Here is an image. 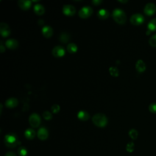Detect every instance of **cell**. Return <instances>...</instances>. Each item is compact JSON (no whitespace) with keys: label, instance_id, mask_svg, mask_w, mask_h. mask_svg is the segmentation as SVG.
Wrapping results in <instances>:
<instances>
[{"label":"cell","instance_id":"cell-20","mask_svg":"<svg viewBox=\"0 0 156 156\" xmlns=\"http://www.w3.org/2000/svg\"><path fill=\"white\" fill-rule=\"evenodd\" d=\"M35 135V131L32 129H27L24 132V135L26 138L29 140H32L34 138Z\"/></svg>","mask_w":156,"mask_h":156},{"label":"cell","instance_id":"cell-14","mask_svg":"<svg viewBox=\"0 0 156 156\" xmlns=\"http://www.w3.org/2000/svg\"><path fill=\"white\" fill-rule=\"evenodd\" d=\"M31 1L29 0H20L18 1V5L23 10L28 9L31 5Z\"/></svg>","mask_w":156,"mask_h":156},{"label":"cell","instance_id":"cell-5","mask_svg":"<svg viewBox=\"0 0 156 156\" xmlns=\"http://www.w3.org/2000/svg\"><path fill=\"white\" fill-rule=\"evenodd\" d=\"M144 18L140 13H135L133 14L130 18L131 23L133 25H140L144 22Z\"/></svg>","mask_w":156,"mask_h":156},{"label":"cell","instance_id":"cell-34","mask_svg":"<svg viewBox=\"0 0 156 156\" xmlns=\"http://www.w3.org/2000/svg\"><path fill=\"white\" fill-rule=\"evenodd\" d=\"M5 51V48L3 46V45L1 44V46H0V51L1 52H3L4 51Z\"/></svg>","mask_w":156,"mask_h":156},{"label":"cell","instance_id":"cell-33","mask_svg":"<svg viewBox=\"0 0 156 156\" xmlns=\"http://www.w3.org/2000/svg\"><path fill=\"white\" fill-rule=\"evenodd\" d=\"M92 2H93L94 5H98V4H99L101 2H102V1H101V0H93V1H92Z\"/></svg>","mask_w":156,"mask_h":156},{"label":"cell","instance_id":"cell-29","mask_svg":"<svg viewBox=\"0 0 156 156\" xmlns=\"http://www.w3.org/2000/svg\"><path fill=\"white\" fill-rule=\"evenodd\" d=\"M149 110L153 113H156V103L152 102L149 105Z\"/></svg>","mask_w":156,"mask_h":156},{"label":"cell","instance_id":"cell-32","mask_svg":"<svg viewBox=\"0 0 156 156\" xmlns=\"http://www.w3.org/2000/svg\"><path fill=\"white\" fill-rule=\"evenodd\" d=\"M5 156H16V155L15 154L14 152H7V153L5 154Z\"/></svg>","mask_w":156,"mask_h":156},{"label":"cell","instance_id":"cell-10","mask_svg":"<svg viewBox=\"0 0 156 156\" xmlns=\"http://www.w3.org/2000/svg\"><path fill=\"white\" fill-rule=\"evenodd\" d=\"M0 32L1 35L3 37H7L9 35L10 32V30L7 24L5 23H0Z\"/></svg>","mask_w":156,"mask_h":156},{"label":"cell","instance_id":"cell-35","mask_svg":"<svg viewBox=\"0 0 156 156\" xmlns=\"http://www.w3.org/2000/svg\"><path fill=\"white\" fill-rule=\"evenodd\" d=\"M119 2H127V0H126V1H121V0H119Z\"/></svg>","mask_w":156,"mask_h":156},{"label":"cell","instance_id":"cell-9","mask_svg":"<svg viewBox=\"0 0 156 156\" xmlns=\"http://www.w3.org/2000/svg\"><path fill=\"white\" fill-rule=\"evenodd\" d=\"M65 49L61 46H56L53 48L52 50V54L56 57H60L65 54Z\"/></svg>","mask_w":156,"mask_h":156},{"label":"cell","instance_id":"cell-31","mask_svg":"<svg viewBox=\"0 0 156 156\" xmlns=\"http://www.w3.org/2000/svg\"><path fill=\"white\" fill-rule=\"evenodd\" d=\"M51 110L53 113H57V112H58V111L60 110V106L58 104H54L52 107H51Z\"/></svg>","mask_w":156,"mask_h":156},{"label":"cell","instance_id":"cell-24","mask_svg":"<svg viewBox=\"0 0 156 156\" xmlns=\"http://www.w3.org/2000/svg\"><path fill=\"white\" fill-rule=\"evenodd\" d=\"M109 72L110 74L113 76H118L119 74V71L116 67L115 66H110L109 68Z\"/></svg>","mask_w":156,"mask_h":156},{"label":"cell","instance_id":"cell-17","mask_svg":"<svg viewBox=\"0 0 156 156\" xmlns=\"http://www.w3.org/2000/svg\"><path fill=\"white\" fill-rule=\"evenodd\" d=\"M77 117L82 121H86L89 118L90 115L87 112L84 110H80L77 113Z\"/></svg>","mask_w":156,"mask_h":156},{"label":"cell","instance_id":"cell-13","mask_svg":"<svg viewBox=\"0 0 156 156\" xmlns=\"http://www.w3.org/2000/svg\"><path fill=\"white\" fill-rule=\"evenodd\" d=\"M5 45L7 46V48H9L10 49H15L18 47V43L17 40H16L15 39L10 38V39L7 40L5 41Z\"/></svg>","mask_w":156,"mask_h":156},{"label":"cell","instance_id":"cell-11","mask_svg":"<svg viewBox=\"0 0 156 156\" xmlns=\"http://www.w3.org/2000/svg\"><path fill=\"white\" fill-rule=\"evenodd\" d=\"M37 136L41 140H46L48 136V131L45 127H41L37 132Z\"/></svg>","mask_w":156,"mask_h":156},{"label":"cell","instance_id":"cell-12","mask_svg":"<svg viewBox=\"0 0 156 156\" xmlns=\"http://www.w3.org/2000/svg\"><path fill=\"white\" fill-rule=\"evenodd\" d=\"M18 101L15 98H10L5 101V105L9 108H13L18 105Z\"/></svg>","mask_w":156,"mask_h":156},{"label":"cell","instance_id":"cell-2","mask_svg":"<svg viewBox=\"0 0 156 156\" xmlns=\"http://www.w3.org/2000/svg\"><path fill=\"white\" fill-rule=\"evenodd\" d=\"M113 19L119 24H124L126 21V15L125 12L121 9L116 8L113 10L112 13Z\"/></svg>","mask_w":156,"mask_h":156},{"label":"cell","instance_id":"cell-1","mask_svg":"<svg viewBox=\"0 0 156 156\" xmlns=\"http://www.w3.org/2000/svg\"><path fill=\"white\" fill-rule=\"evenodd\" d=\"M93 122L98 127H102L106 126L107 123V119L103 113H98L95 114L92 118Z\"/></svg>","mask_w":156,"mask_h":156},{"label":"cell","instance_id":"cell-26","mask_svg":"<svg viewBox=\"0 0 156 156\" xmlns=\"http://www.w3.org/2000/svg\"><path fill=\"white\" fill-rule=\"evenodd\" d=\"M18 153L20 156H26L27 154V151L24 147H20L18 150Z\"/></svg>","mask_w":156,"mask_h":156},{"label":"cell","instance_id":"cell-19","mask_svg":"<svg viewBox=\"0 0 156 156\" xmlns=\"http://www.w3.org/2000/svg\"><path fill=\"white\" fill-rule=\"evenodd\" d=\"M109 13L105 9H101L98 12V16L100 19H105L108 16Z\"/></svg>","mask_w":156,"mask_h":156},{"label":"cell","instance_id":"cell-23","mask_svg":"<svg viewBox=\"0 0 156 156\" xmlns=\"http://www.w3.org/2000/svg\"><path fill=\"white\" fill-rule=\"evenodd\" d=\"M77 49V45L74 43H71L67 45V50L70 53L75 52Z\"/></svg>","mask_w":156,"mask_h":156},{"label":"cell","instance_id":"cell-21","mask_svg":"<svg viewBox=\"0 0 156 156\" xmlns=\"http://www.w3.org/2000/svg\"><path fill=\"white\" fill-rule=\"evenodd\" d=\"M147 29L150 31L156 30V18H153L148 23Z\"/></svg>","mask_w":156,"mask_h":156},{"label":"cell","instance_id":"cell-27","mask_svg":"<svg viewBox=\"0 0 156 156\" xmlns=\"http://www.w3.org/2000/svg\"><path fill=\"white\" fill-rule=\"evenodd\" d=\"M149 44L152 47H156V34L153 35L149 40Z\"/></svg>","mask_w":156,"mask_h":156},{"label":"cell","instance_id":"cell-4","mask_svg":"<svg viewBox=\"0 0 156 156\" xmlns=\"http://www.w3.org/2000/svg\"><path fill=\"white\" fill-rule=\"evenodd\" d=\"M29 122L32 127H37L41 122V119L38 114L34 113L30 115L29 118Z\"/></svg>","mask_w":156,"mask_h":156},{"label":"cell","instance_id":"cell-22","mask_svg":"<svg viewBox=\"0 0 156 156\" xmlns=\"http://www.w3.org/2000/svg\"><path fill=\"white\" fill-rule=\"evenodd\" d=\"M70 38L69 35L66 32H62L59 36V40L63 43H66Z\"/></svg>","mask_w":156,"mask_h":156},{"label":"cell","instance_id":"cell-30","mask_svg":"<svg viewBox=\"0 0 156 156\" xmlns=\"http://www.w3.org/2000/svg\"><path fill=\"white\" fill-rule=\"evenodd\" d=\"M43 116L45 119L49 120L52 118V114L48 111H44L43 113Z\"/></svg>","mask_w":156,"mask_h":156},{"label":"cell","instance_id":"cell-8","mask_svg":"<svg viewBox=\"0 0 156 156\" xmlns=\"http://www.w3.org/2000/svg\"><path fill=\"white\" fill-rule=\"evenodd\" d=\"M63 12L66 15L71 16L75 13L76 9L71 4H65L63 7Z\"/></svg>","mask_w":156,"mask_h":156},{"label":"cell","instance_id":"cell-18","mask_svg":"<svg viewBox=\"0 0 156 156\" xmlns=\"http://www.w3.org/2000/svg\"><path fill=\"white\" fill-rule=\"evenodd\" d=\"M34 9L35 13H37V15H42L44 12V7L43 6V5H41L40 4H35V5L34 7Z\"/></svg>","mask_w":156,"mask_h":156},{"label":"cell","instance_id":"cell-28","mask_svg":"<svg viewBox=\"0 0 156 156\" xmlns=\"http://www.w3.org/2000/svg\"><path fill=\"white\" fill-rule=\"evenodd\" d=\"M134 147H135V146H134V144L133 142H129L126 145V150L129 152H133L134 150Z\"/></svg>","mask_w":156,"mask_h":156},{"label":"cell","instance_id":"cell-16","mask_svg":"<svg viewBox=\"0 0 156 156\" xmlns=\"http://www.w3.org/2000/svg\"><path fill=\"white\" fill-rule=\"evenodd\" d=\"M135 68L136 69L140 72L142 73L146 69V65L144 62L142 60H138L135 64Z\"/></svg>","mask_w":156,"mask_h":156},{"label":"cell","instance_id":"cell-6","mask_svg":"<svg viewBox=\"0 0 156 156\" xmlns=\"http://www.w3.org/2000/svg\"><path fill=\"white\" fill-rule=\"evenodd\" d=\"M93 13V10L90 6H84L79 11V15L82 18H87L89 17Z\"/></svg>","mask_w":156,"mask_h":156},{"label":"cell","instance_id":"cell-25","mask_svg":"<svg viewBox=\"0 0 156 156\" xmlns=\"http://www.w3.org/2000/svg\"><path fill=\"white\" fill-rule=\"evenodd\" d=\"M129 135L130 136V137L132 139L135 140V139H136V138L138 136V132L136 130H135L134 129H132L129 132Z\"/></svg>","mask_w":156,"mask_h":156},{"label":"cell","instance_id":"cell-15","mask_svg":"<svg viewBox=\"0 0 156 156\" xmlns=\"http://www.w3.org/2000/svg\"><path fill=\"white\" fill-rule=\"evenodd\" d=\"M53 33V30L51 27L45 26L42 28V34L45 37H50Z\"/></svg>","mask_w":156,"mask_h":156},{"label":"cell","instance_id":"cell-7","mask_svg":"<svg viewBox=\"0 0 156 156\" xmlns=\"http://www.w3.org/2000/svg\"><path fill=\"white\" fill-rule=\"evenodd\" d=\"M156 11V6L155 4L152 2H149L146 4L144 7V12L146 15L151 16Z\"/></svg>","mask_w":156,"mask_h":156},{"label":"cell","instance_id":"cell-3","mask_svg":"<svg viewBox=\"0 0 156 156\" xmlns=\"http://www.w3.org/2000/svg\"><path fill=\"white\" fill-rule=\"evenodd\" d=\"M5 144L9 147H16L19 144L17 137L14 134H7L4 137Z\"/></svg>","mask_w":156,"mask_h":156}]
</instances>
